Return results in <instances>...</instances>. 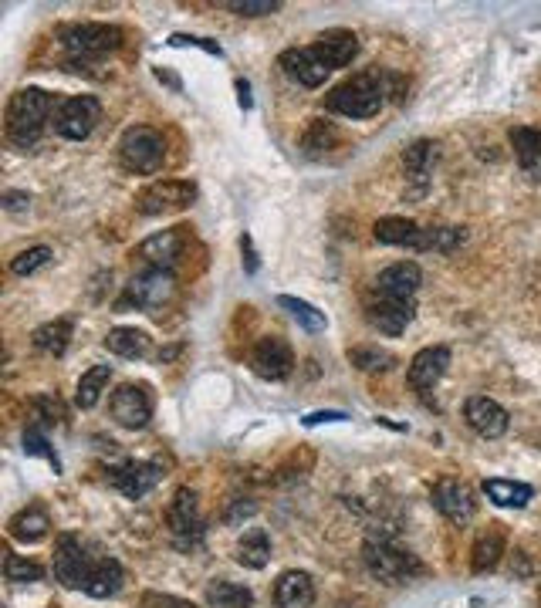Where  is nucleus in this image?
<instances>
[{
	"instance_id": "f8f14e48",
	"label": "nucleus",
	"mask_w": 541,
	"mask_h": 608,
	"mask_svg": "<svg viewBox=\"0 0 541 608\" xmlns=\"http://www.w3.org/2000/svg\"><path fill=\"white\" fill-rule=\"evenodd\" d=\"M278 65L285 68V75L291 82H298L301 88H318L325 85V78L332 75V65L325 61L322 51L315 48V44H308V48H288L285 55L278 58Z\"/></svg>"
},
{
	"instance_id": "ddd939ff",
	"label": "nucleus",
	"mask_w": 541,
	"mask_h": 608,
	"mask_svg": "<svg viewBox=\"0 0 541 608\" xmlns=\"http://www.w3.org/2000/svg\"><path fill=\"white\" fill-rule=\"evenodd\" d=\"M251 369L268 382L288 379L291 369H295V355H291V345L278 335H264L261 342L254 345L251 352Z\"/></svg>"
},
{
	"instance_id": "e433bc0d",
	"label": "nucleus",
	"mask_w": 541,
	"mask_h": 608,
	"mask_svg": "<svg viewBox=\"0 0 541 608\" xmlns=\"http://www.w3.org/2000/svg\"><path fill=\"white\" fill-rule=\"evenodd\" d=\"M349 362L356 365V369H362V372H389L396 359L386 352V348L362 345V348H349Z\"/></svg>"
},
{
	"instance_id": "c756f323",
	"label": "nucleus",
	"mask_w": 541,
	"mask_h": 608,
	"mask_svg": "<svg viewBox=\"0 0 541 608\" xmlns=\"http://www.w3.org/2000/svg\"><path fill=\"white\" fill-rule=\"evenodd\" d=\"M237 565L251 568V571H261L264 565L271 561V541L268 534L261 531V527H251V531L244 534L241 541H237Z\"/></svg>"
},
{
	"instance_id": "c85d7f7f",
	"label": "nucleus",
	"mask_w": 541,
	"mask_h": 608,
	"mask_svg": "<svg viewBox=\"0 0 541 608\" xmlns=\"http://www.w3.org/2000/svg\"><path fill=\"white\" fill-rule=\"evenodd\" d=\"M484 497L491 500V504L498 507H525L531 497H535V490L528 484H518V480H501V477H491L481 484Z\"/></svg>"
},
{
	"instance_id": "2f4dec72",
	"label": "nucleus",
	"mask_w": 541,
	"mask_h": 608,
	"mask_svg": "<svg viewBox=\"0 0 541 608\" xmlns=\"http://www.w3.org/2000/svg\"><path fill=\"white\" fill-rule=\"evenodd\" d=\"M109 379H112V365H92L82 379H78V389H75V402L82 409H92L95 402L102 399V392L105 386H109Z\"/></svg>"
},
{
	"instance_id": "6e6552de",
	"label": "nucleus",
	"mask_w": 541,
	"mask_h": 608,
	"mask_svg": "<svg viewBox=\"0 0 541 608\" xmlns=\"http://www.w3.org/2000/svg\"><path fill=\"white\" fill-rule=\"evenodd\" d=\"M197 200V186L190 180H156L136 196V210L143 217H159V213L186 210Z\"/></svg>"
},
{
	"instance_id": "49530a36",
	"label": "nucleus",
	"mask_w": 541,
	"mask_h": 608,
	"mask_svg": "<svg viewBox=\"0 0 541 608\" xmlns=\"http://www.w3.org/2000/svg\"><path fill=\"white\" fill-rule=\"evenodd\" d=\"M28 207H31V196L28 193H17V190H7L4 193V210L21 213V210H28Z\"/></svg>"
},
{
	"instance_id": "09e8293b",
	"label": "nucleus",
	"mask_w": 541,
	"mask_h": 608,
	"mask_svg": "<svg viewBox=\"0 0 541 608\" xmlns=\"http://www.w3.org/2000/svg\"><path fill=\"white\" fill-rule=\"evenodd\" d=\"M237 102H241V109H251V85L244 82V78H237Z\"/></svg>"
},
{
	"instance_id": "aec40b11",
	"label": "nucleus",
	"mask_w": 541,
	"mask_h": 608,
	"mask_svg": "<svg viewBox=\"0 0 541 608\" xmlns=\"http://www.w3.org/2000/svg\"><path fill=\"white\" fill-rule=\"evenodd\" d=\"M447 369H450V348L447 345H430V348H423V352L413 355L406 379H410V386L416 392H430L443 379V375H447Z\"/></svg>"
},
{
	"instance_id": "4c0bfd02",
	"label": "nucleus",
	"mask_w": 541,
	"mask_h": 608,
	"mask_svg": "<svg viewBox=\"0 0 541 608\" xmlns=\"http://www.w3.org/2000/svg\"><path fill=\"white\" fill-rule=\"evenodd\" d=\"M4 578L14 581V585H31V581L44 578V568L38 565V561H28V558H21V554L7 551L4 554Z\"/></svg>"
},
{
	"instance_id": "1a4fd4ad",
	"label": "nucleus",
	"mask_w": 541,
	"mask_h": 608,
	"mask_svg": "<svg viewBox=\"0 0 541 608\" xmlns=\"http://www.w3.org/2000/svg\"><path fill=\"white\" fill-rule=\"evenodd\" d=\"M166 521H170V531H173V541L180 548H193L200 544L203 538V514H200V500H197V490L190 487H180L166 511Z\"/></svg>"
},
{
	"instance_id": "473e14b6",
	"label": "nucleus",
	"mask_w": 541,
	"mask_h": 608,
	"mask_svg": "<svg viewBox=\"0 0 541 608\" xmlns=\"http://www.w3.org/2000/svg\"><path fill=\"white\" fill-rule=\"evenodd\" d=\"M464 240H467L464 227H423L416 250H440V254H450V250H457Z\"/></svg>"
},
{
	"instance_id": "f257e3e1",
	"label": "nucleus",
	"mask_w": 541,
	"mask_h": 608,
	"mask_svg": "<svg viewBox=\"0 0 541 608\" xmlns=\"http://www.w3.org/2000/svg\"><path fill=\"white\" fill-rule=\"evenodd\" d=\"M403 95H406V82L396 71L369 68L352 75L349 82H342L339 88H332L325 105L328 112H339L345 119H372V115H379V109L386 105V98H403Z\"/></svg>"
},
{
	"instance_id": "2eb2a0df",
	"label": "nucleus",
	"mask_w": 541,
	"mask_h": 608,
	"mask_svg": "<svg viewBox=\"0 0 541 608\" xmlns=\"http://www.w3.org/2000/svg\"><path fill=\"white\" fill-rule=\"evenodd\" d=\"M423 271L413 261H399L389 264L386 271H379V277L372 281V294L389 301H416V291H420Z\"/></svg>"
},
{
	"instance_id": "7c9ffc66",
	"label": "nucleus",
	"mask_w": 541,
	"mask_h": 608,
	"mask_svg": "<svg viewBox=\"0 0 541 608\" xmlns=\"http://www.w3.org/2000/svg\"><path fill=\"white\" fill-rule=\"evenodd\" d=\"M207 605L214 608H251L254 605V592L247 585H237V581L217 578L207 585Z\"/></svg>"
},
{
	"instance_id": "a211bd4d",
	"label": "nucleus",
	"mask_w": 541,
	"mask_h": 608,
	"mask_svg": "<svg viewBox=\"0 0 541 608\" xmlns=\"http://www.w3.org/2000/svg\"><path fill=\"white\" fill-rule=\"evenodd\" d=\"M416 315V301H389L379 298V294H369L366 298V318L372 328H379L383 335H403L406 325Z\"/></svg>"
},
{
	"instance_id": "412c9836",
	"label": "nucleus",
	"mask_w": 541,
	"mask_h": 608,
	"mask_svg": "<svg viewBox=\"0 0 541 608\" xmlns=\"http://www.w3.org/2000/svg\"><path fill=\"white\" fill-rule=\"evenodd\" d=\"M437 156H440V146L430 139H416L410 149L403 152V169L413 183V193H423L430 186V173L437 166Z\"/></svg>"
},
{
	"instance_id": "b1692460",
	"label": "nucleus",
	"mask_w": 541,
	"mask_h": 608,
	"mask_svg": "<svg viewBox=\"0 0 541 608\" xmlns=\"http://www.w3.org/2000/svg\"><path fill=\"white\" fill-rule=\"evenodd\" d=\"M122 581H126V571H122L119 561H115V558H99L92 565V571H88V578H85V595L112 598V595H119Z\"/></svg>"
},
{
	"instance_id": "a18cd8bd",
	"label": "nucleus",
	"mask_w": 541,
	"mask_h": 608,
	"mask_svg": "<svg viewBox=\"0 0 541 608\" xmlns=\"http://www.w3.org/2000/svg\"><path fill=\"white\" fill-rule=\"evenodd\" d=\"M241 254H244V271H247V274H257V267H261V261H257V250H254L251 234H244V237H241Z\"/></svg>"
},
{
	"instance_id": "f704fd0d",
	"label": "nucleus",
	"mask_w": 541,
	"mask_h": 608,
	"mask_svg": "<svg viewBox=\"0 0 541 608\" xmlns=\"http://www.w3.org/2000/svg\"><path fill=\"white\" fill-rule=\"evenodd\" d=\"M501 554H504L501 531H487V534H481V538H477V544H474V558H470V568H474L477 575H484V571H491L494 565H498Z\"/></svg>"
},
{
	"instance_id": "20e7f679",
	"label": "nucleus",
	"mask_w": 541,
	"mask_h": 608,
	"mask_svg": "<svg viewBox=\"0 0 541 608\" xmlns=\"http://www.w3.org/2000/svg\"><path fill=\"white\" fill-rule=\"evenodd\" d=\"M119 159L129 173L153 176L159 173V166H163L166 159V142L156 129H149V125H129L119 139Z\"/></svg>"
},
{
	"instance_id": "423d86ee",
	"label": "nucleus",
	"mask_w": 541,
	"mask_h": 608,
	"mask_svg": "<svg viewBox=\"0 0 541 608\" xmlns=\"http://www.w3.org/2000/svg\"><path fill=\"white\" fill-rule=\"evenodd\" d=\"M176 294V281H173V271H153L146 267L143 274H136L132 281L126 284L122 298L115 308H136V311H156L163 308Z\"/></svg>"
},
{
	"instance_id": "c03bdc74",
	"label": "nucleus",
	"mask_w": 541,
	"mask_h": 608,
	"mask_svg": "<svg viewBox=\"0 0 541 608\" xmlns=\"http://www.w3.org/2000/svg\"><path fill=\"white\" fill-rule=\"evenodd\" d=\"M143 608H197L186 598H176V595H159V592H149L143 598Z\"/></svg>"
},
{
	"instance_id": "4468645a",
	"label": "nucleus",
	"mask_w": 541,
	"mask_h": 608,
	"mask_svg": "<svg viewBox=\"0 0 541 608\" xmlns=\"http://www.w3.org/2000/svg\"><path fill=\"white\" fill-rule=\"evenodd\" d=\"M109 473H112V477H109L112 487L119 490V494H126L129 500L146 497L149 490H153L159 480L166 477L163 463H156V460H126L122 467H115Z\"/></svg>"
},
{
	"instance_id": "7ed1b4c3",
	"label": "nucleus",
	"mask_w": 541,
	"mask_h": 608,
	"mask_svg": "<svg viewBox=\"0 0 541 608\" xmlns=\"http://www.w3.org/2000/svg\"><path fill=\"white\" fill-rule=\"evenodd\" d=\"M122 38H126V34H122V28H115V24L85 21V24H65V28H58V41L65 44V51L75 61L112 55V51L122 48Z\"/></svg>"
},
{
	"instance_id": "72a5a7b5",
	"label": "nucleus",
	"mask_w": 541,
	"mask_h": 608,
	"mask_svg": "<svg viewBox=\"0 0 541 608\" xmlns=\"http://www.w3.org/2000/svg\"><path fill=\"white\" fill-rule=\"evenodd\" d=\"M278 304H281V308L288 311L291 318L298 321L301 328H305V332H312V335L325 332V325H328V321H325V315H322V311L315 308V304H308V301H301V298H291V294H281V298H278Z\"/></svg>"
},
{
	"instance_id": "6ab92c4d",
	"label": "nucleus",
	"mask_w": 541,
	"mask_h": 608,
	"mask_svg": "<svg viewBox=\"0 0 541 608\" xmlns=\"http://www.w3.org/2000/svg\"><path fill=\"white\" fill-rule=\"evenodd\" d=\"M433 507H437L450 524H467L477 511L474 494L454 477H443L440 484L433 487Z\"/></svg>"
},
{
	"instance_id": "0eeeda50",
	"label": "nucleus",
	"mask_w": 541,
	"mask_h": 608,
	"mask_svg": "<svg viewBox=\"0 0 541 608\" xmlns=\"http://www.w3.org/2000/svg\"><path fill=\"white\" fill-rule=\"evenodd\" d=\"M99 119H102L99 98H92V95H72V98H65V102H58L55 119H51V125H55V132H58L61 139L82 142V139L92 136V129L99 125Z\"/></svg>"
},
{
	"instance_id": "79ce46f5",
	"label": "nucleus",
	"mask_w": 541,
	"mask_h": 608,
	"mask_svg": "<svg viewBox=\"0 0 541 608\" xmlns=\"http://www.w3.org/2000/svg\"><path fill=\"white\" fill-rule=\"evenodd\" d=\"M24 453H28V456H44V460H51L55 467H61L55 450L48 446V440H44V433H41L38 426H28V433H24Z\"/></svg>"
},
{
	"instance_id": "58836bf2",
	"label": "nucleus",
	"mask_w": 541,
	"mask_h": 608,
	"mask_svg": "<svg viewBox=\"0 0 541 608\" xmlns=\"http://www.w3.org/2000/svg\"><path fill=\"white\" fill-rule=\"evenodd\" d=\"M335 142H339V132L332 129V122L315 119L312 129H308L305 139H301V146L308 149V156H322V149H332Z\"/></svg>"
},
{
	"instance_id": "f3484780",
	"label": "nucleus",
	"mask_w": 541,
	"mask_h": 608,
	"mask_svg": "<svg viewBox=\"0 0 541 608\" xmlns=\"http://www.w3.org/2000/svg\"><path fill=\"white\" fill-rule=\"evenodd\" d=\"M180 254H183V227H173V230H163V234L146 237L143 244L132 250V257L143 261L146 267H153V271H173V264L180 261Z\"/></svg>"
},
{
	"instance_id": "a19ab883",
	"label": "nucleus",
	"mask_w": 541,
	"mask_h": 608,
	"mask_svg": "<svg viewBox=\"0 0 541 608\" xmlns=\"http://www.w3.org/2000/svg\"><path fill=\"white\" fill-rule=\"evenodd\" d=\"M224 7L241 17H264V14L281 11V0H227Z\"/></svg>"
},
{
	"instance_id": "9d476101",
	"label": "nucleus",
	"mask_w": 541,
	"mask_h": 608,
	"mask_svg": "<svg viewBox=\"0 0 541 608\" xmlns=\"http://www.w3.org/2000/svg\"><path fill=\"white\" fill-rule=\"evenodd\" d=\"M112 419L126 429H143L149 419H153V396H149V386L143 382H126L112 392Z\"/></svg>"
},
{
	"instance_id": "39448f33",
	"label": "nucleus",
	"mask_w": 541,
	"mask_h": 608,
	"mask_svg": "<svg viewBox=\"0 0 541 608\" xmlns=\"http://www.w3.org/2000/svg\"><path fill=\"white\" fill-rule=\"evenodd\" d=\"M362 561H366L369 575L379 578V581H389V585H396V581H406L413 575H420L423 565L420 558L403 548H396L389 538H369L366 548H362Z\"/></svg>"
},
{
	"instance_id": "dca6fc26",
	"label": "nucleus",
	"mask_w": 541,
	"mask_h": 608,
	"mask_svg": "<svg viewBox=\"0 0 541 608\" xmlns=\"http://www.w3.org/2000/svg\"><path fill=\"white\" fill-rule=\"evenodd\" d=\"M464 419L477 436H484V440H498V436L508 433V426H511L508 409L487 396H470L464 402Z\"/></svg>"
},
{
	"instance_id": "a878e982",
	"label": "nucleus",
	"mask_w": 541,
	"mask_h": 608,
	"mask_svg": "<svg viewBox=\"0 0 541 608\" xmlns=\"http://www.w3.org/2000/svg\"><path fill=\"white\" fill-rule=\"evenodd\" d=\"M7 531H11V538L21 541V544H38V541L48 538L51 521H48V514H44L41 507H28V511H21V514L11 517Z\"/></svg>"
},
{
	"instance_id": "9b49d317",
	"label": "nucleus",
	"mask_w": 541,
	"mask_h": 608,
	"mask_svg": "<svg viewBox=\"0 0 541 608\" xmlns=\"http://www.w3.org/2000/svg\"><path fill=\"white\" fill-rule=\"evenodd\" d=\"M92 554L85 551V544L78 534H61L55 544V578L65 588H85V578L92 571Z\"/></svg>"
},
{
	"instance_id": "de8ad7c7",
	"label": "nucleus",
	"mask_w": 541,
	"mask_h": 608,
	"mask_svg": "<svg viewBox=\"0 0 541 608\" xmlns=\"http://www.w3.org/2000/svg\"><path fill=\"white\" fill-rule=\"evenodd\" d=\"M345 413H312L305 416V426H318V423H342Z\"/></svg>"
},
{
	"instance_id": "f03ea898",
	"label": "nucleus",
	"mask_w": 541,
	"mask_h": 608,
	"mask_svg": "<svg viewBox=\"0 0 541 608\" xmlns=\"http://www.w3.org/2000/svg\"><path fill=\"white\" fill-rule=\"evenodd\" d=\"M55 109V98L44 88H21L7 105V139L17 149H31L41 139L44 125L55 119Z\"/></svg>"
},
{
	"instance_id": "ea45409f",
	"label": "nucleus",
	"mask_w": 541,
	"mask_h": 608,
	"mask_svg": "<svg viewBox=\"0 0 541 608\" xmlns=\"http://www.w3.org/2000/svg\"><path fill=\"white\" fill-rule=\"evenodd\" d=\"M48 261H51V247L38 244V247L21 250V254H17L14 261H11V271H14L17 277H28V274H34L38 267H44Z\"/></svg>"
},
{
	"instance_id": "4be33fe9",
	"label": "nucleus",
	"mask_w": 541,
	"mask_h": 608,
	"mask_svg": "<svg viewBox=\"0 0 541 608\" xmlns=\"http://www.w3.org/2000/svg\"><path fill=\"white\" fill-rule=\"evenodd\" d=\"M315 602V581L308 571H285L274 581V605L278 608H308Z\"/></svg>"
},
{
	"instance_id": "bb28decb",
	"label": "nucleus",
	"mask_w": 541,
	"mask_h": 608,
	"mask_svg": "<svg viewBox=\"0 0 541 608\" xmlns=\"http://www.w3.org/2000/svg\"><path fill=\"white\" fill-rule=\"evenodd\" d=\"M105 348H109L112 355H119V359H146L149 355V335L143 328H112L109 335H105Z\"/></svg>"
},
{
	"instance_id": "5701e85b",
	"label": "nucleus",
	"mask_w": 541,
	"mask_h": 608,
	"mask_svg": "<svg viewBox=\"0 0 541 608\" xmlns=\"http://www.w3.org/2000/svg\"><path fill=\"white\" fill-rule=\"evenodd\" d=\"M315 48L322 51L325 61H328L332 68H345L352 58L359 55V38H356L352 31H345V28H332V31L318 34Z\"/></svg>"
},
{
	"instance_id": "393cba45",
	"label": "nucleus",
	"mask_w": 541,
	"mask_h": 608,
	"mask_svg": "<svg viewBox=\"0 0 541 608\" xmlns=\"http://www.w3.org/2000/svg\"><path fill=\"white\" fill-rule=\"evenodd\" d=\"M420 223L416 220H406V217H379L372 223V234H376L379 244H389V247H413L420 244Z\"/></svg>"
},
{
	"instance_id": "37998d69",
	"label": "nucleus",
	"mask_w": 541,
	"mask_h": 608,
	"mask_svg": "<svg viewBox=\"0 0 541 608\" xmlns=\"http://www.w3.org/2000/svg\"><path fill=\"white\" fill-rule=\"evenodd\" d=\"M173 48H203V51H210V55H224V48H220L217 41H210V38H193V34H173L170 38Z\"/></svg>"
},
{
	"instance_id": "c9c22d12",
	"label": "nucleus",
	"mask_w": 541,
	"mask_h": 608,
	"mask_svg": "<svg viewBox=\"0 0 541 608\" xmlns=\"http://www.w3.org/2000/svg\"><path fill=\"white\" fill-rule=\"evenodd\" d=\"M511 146L514 152H518L521 166H535L541 163V129H528V125H514V129L508 132Z\"/></svg>"
},
{
	"instance_id": "cd10ccee",
	"label": "nucleus",
	"mask_w": 541,
	"mask_h": 608,
	"mask_svg": "<svg viewBox=\"0 0 541 608\" xmlns=\"http://www.w3.org/2000/svg\"><path fill=\"white\" fill-rule=\"evenodd\" d=\"M31 342L44 355H65L68 352V342H72V318L44 321L41 328H34Z\"/></svg>"
}]
</instances>
